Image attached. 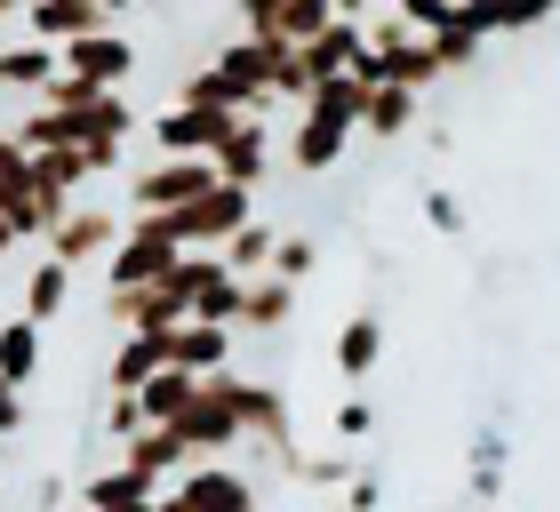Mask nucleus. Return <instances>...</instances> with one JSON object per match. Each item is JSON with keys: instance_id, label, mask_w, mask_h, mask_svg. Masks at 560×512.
I'll use <instances>...</instances> for the list:
<instances>
[{"instance_id": "nucleus-10", "label": "nucleus", "mask_w": 560, "mask_h": 512, "mask_svg": "<svg viewBox=\"0 0 560 512\" xmlns=\"http://www.w3.org/2000/svg\"><path fill=\"white\" fill-rule=\"evenodd\" d=\"M176 497H185L192 512H257V480H248L241 465H224V456H200V465L176 480Z\"/></svg>"}, {"instance_id": "nucleus-11", "label": "nucleus", "mask_w": 560, "mask_h": 512, "mask_svg": "<svg viewBox=\"0 0 560 512\" xmlns=\"http://www.w3.org/2000/svg\"><path fill=\"white\" fill-rule=\"evenodd\" d=\"M217 176H224V185H248V193L272 176V128L257 113H241V128L217 144Z\"/></svg>"}, {"instance_id": "nucleus-32", "label": "nucleus", "mask_w": 560, "mask_h": 512, "mask_svg": "<svg viewBox=\"0 0 560 512\" xmlns=\"http://www.w3.org/2000/svg\"><path fill=\"white\" fill-rule=\"evenodd\" d=\"M16 432H24V393L0 376V441H16Z\"/></svg>"}, {"instance_id": "nucleus-33", "label": "nucleus", "mask_w": 560, "mask_h": 512, "mask_svg": "<svg viewBox=\"0 0 560 512\" xmlns=\"http://www.w3.org/2000/svg\"><path fill=\"white\" fill-rule=\"evenodd\" d=\"M24 168H33V152H24L9 128H0V176H24Z\"/></svg>"}, {"instance_id": "nucleus-1", "label": "nucleus", "mask_w": 560, "mask_h": 512, "mask_svg": "<svg viewBox=\"0 0 560 512\" xmlns=\"http://www.w3.org/2000/svg\"><path fill=\"white\" fill-rule=\"evenodd\" d=\"M361 113H369V89L352 81V72H345V81H320L313 96H304L296 128H289V168H296V176H328V168L345 161Z\"/></svg>"}, {"instance_id": "nucleus-14", "label": "nucleus", "mask_w": 560, "mask_h": 512, "mask_svg": "<svg viewBox=\"0 0 560 512\" xmlns=\"http://www.w3.org/2000/svg\"><path fill=\"white\" fill-rule=\"evenodd\" d=\"M328 361H337V376L352 384V393L369 384V369L385 361V321H376V304H361V313L337 328V352H328Z\"/></svg>"}, {"instance_id": "nucleus-5", "label": "nucleus", "mask_w": 560, "mask_h": 512, "mask_svg": "<svg viewBox=\"0 0 560 512\" xmlns=\"http://www.w3.org/2000/svg\"><path fill=\"white\" fill-rule=\"evenodd\" d=\"M241 128V113H217V105H161L152 113V144L168 161H217V144Z\"/></svg>"}, {"instance_id": "nucleus-21", "label": "nucleus", "mask_w": 560, "mask_h": 512, "mask_svg": "<svg viewBox=\"0 0 560 512\" xmlns=\"http://www.w3.org/2000/svg\"><path fill=\"white\" fill-rule=\"evenodd\" d=\"M65 304H72V265H57V256H40V265L33 272H24V321H57L65 313Z\"/></svg>"}, {"instance_id": "nucleus-36", "label": "nucleus", "mask_w": 560, "mask_h": 512, "mask_svg": "<svg viewBox=\"0 0 560 512\" xmlns=\"http://www.w3.org/2000/svg\"><path fill=\"white\" fill-rule=\"evenodd\" d=\"M9 248H16V224H9V217H0V256H9Z\"/></svg>"}, {"instance_id": "nucleus-7", "label": "nucleus", "mask_w": 560, "mask_h": 512, "mask_svg": "<svg viewBox=\"0 0 560 512\" xmlns=\"http://www.w3.org/2000/svg\"><path fill=\"white\" fill-rule=\"evenodd\" d=\"M120 241H129V224H120L105 200H72V217L57 224V233H48V256H57V265H96V256H113Z\"/></svg>"}, {"instance_id": "nucleus-27", "label": "nucleus", "mask_w": 560, "mask_h": 512, "mask_svg": "<svg viewBox=\"0 0 560 512\" xmlns=\"http://www.w3.org/2000/svg\"><path fill=\"white\" fill-rule=\"evenodd\" d=\"M233 16H241L248 40H280V16H289V0H233Z\"/></svg>"}, {"instance_id": "nucleus-20", "label": "nucleus", "mask_w": 560, "mask_h": 512, "mask_svg": "<svg viewBox=\"0 0 560 512\" xmlns=\"http://www.w3.org/2000/svg\"><path fill=\"white\" fill-rule=\"evenodd\" d=\"M417 105H424V89H369V113H361V128L376 144H400L417 128Z\"/></svg>"}, {"instance_id": "nucleus-6", "label": "nucleus", "mask_w": 560, "mask_h": 512, "mask_svg": "<svg viewBox=\"0 0 560 512\" xmlns=\"http://www.w3.org/2000/svg\"><path fill=\"white\" fill-rule=\"evenodd\" d=\"M257 465H289L296 456V400H289V384H265V376H248V441H241Z\"/></svg>"}, {"instance_id": "nucleus-18", "label": "nucleus", "mask_w": 560, "mask_h": 512, "mask_svg": "<svg viewBox=\"0 0 560 512\" xmlns=\"http://www.w3.org/2000/svg\"><path fill=\"white\" fill-rule=\"evenodd\" d=\"M40 361H48V328H40V321H24V313H16V321H0V376H9L16 393L40 376Z\"/></svg>"}, {"instance_id": "nucleus-9", "label": "nucleus", "mask_w": 560, "mask_h": 512, "mask_svg": "<svg viewBox=\"0 0 560 512\" xmlns=\"http://www.w3.org/2000/svg\"><path fill=\"white\" fill-rule=\"evenodd\" d=\"M65 72H72L81 89H96V96H120V81L137 72V40H120L113 24H105V33H89V40L65 48Z\"/></svg>"}, {"instance_id": "nucleus-15", "label": "nucleus", "mask_w": 560, "mask_h": 512, "mask_svg": "<svg viewBox=\"0 0 560 512\" xmlns=\"http://www.w3.org/2000/svg\"><path fill=\"white\" fill-rule=\"evenodd\" d=\"M296 304H304V289H296V280H248V289H241V337H280V328H289L296 321Z\"/></svg>"}, {"instance_id": "nucleus-13", "label": "nucleus", "mask_w": 560, "mask_h": 512, "mask_svg": "<svg viewBox=\"0 0 560 512\" xmlns=\"http://www.w3.org/2000/svg\"><path fill=\"white\" fill-rule=\"evenodd\" d=\"M24 24H33V40H48V48H72V40H89V33H105V9L96 0H33L24 9Z\"/></svg>"}, {"instance_id": "nucleus-29", "label": "nucleus", "mask_w": 560, "mask_h": 512, "mask_svg": "<svg viewBox=\"0 0 560 512\" xmlns=\"http://www.w3.org/2000/svg\"><path fill=\"white\" fill-rule=\"evenodd\" d=\"M369 432H376V400L369 393H345L337 400V441L352 449V441H369Z\"/></svg>"}, {"instance_id": "nucleus-17", "label": "nucleus", "mask_w": 560, "mask_h": 512, "mask_svg": "<svg viewBox=\"0 0 560 512\" xmlns=\"http://www.w3.org/2000/svg\"><path fill=\"white\" fill-rule=\"evenodd\" d=\"M233 337H241V328H224V321H185V328H176V369L224 376V369H233Z\"/></svg>"}, {"instance_id": "nucleus-31", "label": "nucleus", "mask_w": 560, "mask_h": 512, "mask_svg": "<svg viewBox=\"0 0 560 512\" xmlns=\"http://www.w3.org/2000/svg\"><path fill=\"white\" fill-rule=\"evenodd\" d=\"M376 504H385V473H376V465H361V480L345 489V512H376Z\"/></svg>"}, {"instance_id": "nucleus-24", "label": "nucleus", "mask_w": 560, "mask_h": 512, "mask_svg": "<svg viewBox=\"0 0 560 512\" xmlns=\"http://www.w3.org/2000/svg\"><path fill=\"white\" fill-rule=\"evenodd\" d=\"M144 497H161V489H144V480H137L129 465H120V456H113L105 473H89V480H81V512H105V504H144Z\"/></svg>"}, {"instance_id": "nucleus-38", "label": "nucleus", "mask_w": 560, "mask_h": 512, "mask_svg": "<svg viewBox=\"0 0 560 512\" xmlns=\"http://www.w3.org/2000/svg\"><path fill=\"white\" fill-rule=\"evenodd\" d=\"M16 9H33V0H0V16H16Z\"/></svg>"}, {"instance_id": "nucleus-25", "label": "nucleus", "mask_w": 560, "mask_h": 512, "mask_svg": "<svg viewBox=\"0 0 560 512\" xmlns=\"http://www.w3.org/2000/svg\"><path fill=\"white\" fill-rule=\"evenodd\" d=\"M313 272H320V241H313V233H280V248H272V280H296V289H304Z\"/></svg>"}, {"instance_id": "nucleus-26", "label": "nucleus", "mask_w": 560, "mask_h": 512, "mask_svg": "<svg viewBox=\"0 0 560 512\" xmlns=\"http://www.w3.org/2000/svg\"><path fill=\"white\" fill-rule=\"evenodd\" d=\"M432 48H441V65H448V72H465V65H480V48H489V40H480L465 16H456L448 33H432Z\"/></svg>"}, {"instance_id": "nucleus-28", "label": "nucleus", "mask_w": 560, "mask_h": 512, "mask_svg": "<svg viewBox=\"0 0 560 512\" xmlns=\"http://www.w3.org/2000/svg\"><path fill=\"white\" fill-rule=\"evenodd\" d=\"M96 424L113 432V449H120V441H137V432H144V400H137V393H113V400H105V417H96Z\"/></svg>"}, {"instance_id": "nucleus-4", "label": "nucleus", "mask_w": 560, "mask_h": 512, "mask_svg": "<svg viewBox=\"0 0 560 512\" xmlns=\"http://www.w3.org/2000/svg\"><path fill=\"white\" fill-rule=\"evenodd\" d=\"M168 217H176V241L185 248H224L241 224H257V193L217 185V193H200V200H185V209H168Z\"/></svg>"}, {"instance_id": "nucleus-12", "label": "nucleus", "mask_w": 560, "mask_h": 512, "mask_svg": "<svg viewBox=\"0 0 560 512\" xmlns=\"http://www.w3.org/2000/svg\"><path fill=\"white\" fill-rule=\"evenodd\" d=\"M161 369H176V328H161V337H120L113 361H105V384L113 393H144Z\"/></svg>"}, {"instance_id": "nucleus-22", "label": "nucleus", "mask_w": 560, "mask_h": 512, "mask_svg": "<svg viewBox=\"0 0 560 512\" xmlns=\"http://www.w3.org/2000/svg\"><path fill=\"white\" fill-rule=\"evenodd\" d=\"M192 393H200V376L192 369H161V376H152L144 384V424H176V417H185V408H192Z\"/></svg>"}, {"instance_id": "nucleus-23", "label": "nucleus", "mask_w": 560, "mask_h": 512, "mask_svg": "<svg viewBox=\"0 0 560 512\" xmlns=\"http://www.w3.org/2000/svg\"><path fill=\"white\" fill-rule=\"evenodd\" d=\"M272 248H280V233H272V224L257 217V224H241V233L224 241L217 256H224V265H233L241 280H265V272H272Z\"/></svg>"}, {"instance_id": "nucleus-37", "label": "nucleus", "mask_w": 560, "mask_h": 512, "mask_svg": "<svg viewBox=\"0 0 560 512\" xmlns=\"http://www.w3.org/2000/svg\"><path fill=\"white\" fill-rule=\"evenodd\" d=\"M105 512H152V497H144V504H105Z\"/></svg>"}, {"instance_id": "nucleus-30", "label": "nucleus", "mask_w": 560, "mask_h": 512, "mask_svg": "<svg viewBox=\"0 0 560 512\" xmlns=\"http://www.w3.org/2000/svg\"><path fill=\"white\" fill-rule=\"evenodd\" d=\"M424 224L432 233H465V200L456 193H424Z\"/></svg>"}, {"instance_id": "nucleus-19", "label": "nucleus", "mask_w": 560, "mask_h": 512, "mask_svg": "<svg viewBox=\"0 0 560 512\" xmlns=\"http://www.w3.org/2000/svg\"><path fill=\"white\" fill-rule=\"evenodd\" d=\"M65 72V48L48 40H24V48H0V89H24V96H48V81Z\"/></svg>"}, {"instance_id": "nucleus-2", "label": "nucleus", "mask_w": 560, "mask_h": 512, "mask_svg": "<svg viewBox=\"0 0 560 512\" xmlns=\"http://www.w3.org/2000/svg\"><path fill=\"white\" fill-rule=\"evenodd\" d=\"M176 432L192 441V456H224V449H241V441H248V376H241V369L200 376V393H192L185 417H176Z\"/></svg>"}, {"instance_id": "nucleus-35", "label": "nucleus", "mask_w": 560, "mask_h": 512, "mask_svg": "<svg viewBox=\"0 0 560 512\" xmlns=\"http://www.w3.org/2000/svg\"><path fill=\"white\" fill-rule=\"evenodd\" d=\"M96 9H105V16H129V9H137V0H96Z\"/></svg>"}, {"instance_id": "nucleus-34", "label": "nucleus", "mask_w": 560, "mask_h": 512, "mask_svg": "<svg viewBox=\"0 0 560 512\" xmlns=\"http://www.w3.org/2000/svg\"><path fill=\"white\" fill-rule=\"evenodd\" d=\"M152 512H192V504H185V497H176V480H168V489H161V497H152Z\"/></svg>"}, {"instance_id": "nucleus-3", "label": "nucleus", "mask_w": 560, "mask_h": 512, "mask_svg": "<svg viewBox=\"0 0 560 512\" xmlns=\"http://www.w3.org/2000/svg\"><path fill=\"white\" fill-rule=\"evenodd\" d=\"M224 176H217V161H152V168H137L129 176V217H168V209H185V200H200V193H217Z\"/></svg>"}, {"instance_id": "nucleus-16", "label": "nucleus", "mask_w": 560, "mask_h": 512, "mask_svg": "<svg viewBox=\"0 0 560 512\" xmlns=\"http://www.w3.org/2000/svg\"><path fill=\"white\" fill-rule=\"evenodd\" d=\"M560 16V0H465V24L480 40H504V33H537V24Z\"/></svg>"}, {"instance_id": "nucleus-8", "label": "nucleus", "mask_w": 560, "mask_h": 512, "mask_svg": "<svg viewBox=\"0 0 560 512\" xmlns=\"http://www.w3.org/2000/svg\"><path fill=\"white\" fill-rule=\"evenodd\" d=\"M120 465H129L144 489H168V480H185L200 456H192V441H185L176 424H144L137 441H120Z\"/></svg>"}]
</instances>
